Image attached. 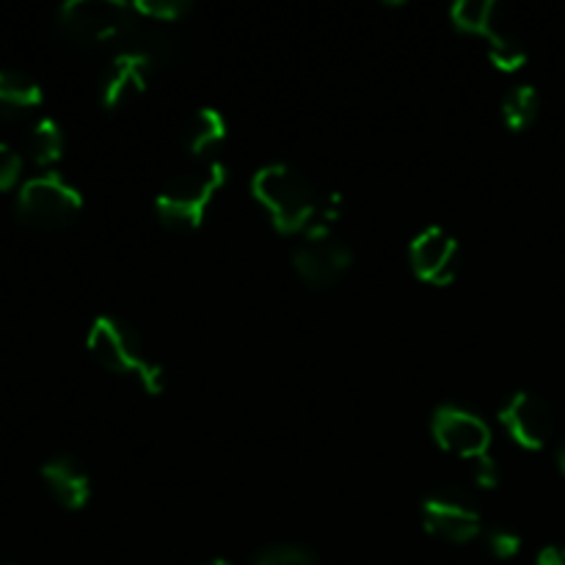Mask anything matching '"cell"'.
<instances>
[{"instance_id":"1","label":"cell","mask_w":565,"mask_h":565,"mask_svg":"<svg viewBox=\"0 0 565 565\" xmlns=\"http://www.w3.org/2000/svg\"><path fill=\"white\" fill-rule=\"evenodd\" d=\"M252 193L285 235H309L326 202L312 180L290 163L263 166L252 177Z\"/></svg>"},{"instance_id":"2","label":"cell","mask_w":565,"mask_h":565,"mask_svg":"<svg viewBox=\"0 0 565 565\" xmlns=\"http://www.w3.org/2000/svg\"><path fill=\"white\" fill-rule=\"evenodd\" d=\"M86 348L94 362L108 373L132 375L149 395H158L163 390V367L149 353L143 337L125 320L110 318V315L94 320L86 337Z\"/></svg>"},{"instance_id":"3","label":"cell","mask_w":565,"mask_h":565,"mask_svg":"<svg viewBox=\"0 0 565 565\" xmlns=\"http://www.w3.org/2000/svg\"><path fill=\"white\" fill-rule=\"evenodd\" d=\"M226 182V166L210 160L202 171L171 177L154 199V213L169 230L193 232L204 224L215 196Z\"/></svg>"},{"instance_id":"4","label":"cell","mask_w":565,"mask_h":565,"mask_svg":"<svg viewBox=\"0 0 565 565\" xmlns=\"http://www.w3.org/2000/svg\"><path fill=\"white\" fill-rule=\"evenodd\" d=\"M136 22L132 3L116 0H72L58 9V28L64 36L83 47L125 44L136 31Z\"/></svg>"},{"instance_id":"5","label":"cell","mask_w":565,"mask_h":565,"mask_svg":"<svg viewBox=\"0 0 565 565\" xmlns=\"http://www.w3.org/2000/svg\"><path fill=\"white\" fill-rule=\"evenodd\" d=\"M81 210L83 193L55 171L28 180L17 196V218L42 232L64 230L81 215Z\"/></svg>"},{"instance_id":"6","label":"cell","mask_w":565,"mask_h":565,"mask_svg":"<svg viewBox=\"0 0 565 565\" xmlns=\"http://www.w3.org/2000/svg\"><path fill=\"white\" fill-rule=\"evenodd\" d=\"M423 524L447 544H469L483 535V516L472 494L458 486H441L423 502Z\"/></svg>"},{"instance_id":"7","label":"cell","mask_w":565,"mask_h":565,"mask_svg":"<svg viewBox=\"0 0 565 565\" xmlns=\"http://www.w3.org/2000/svg\"><path fill=\"white\" fill-rule=\"evenodd\" d=\"M160 64L158 50L149 47H121L105 66L99 77V103L105 110H121L132 99L147 92L154 66Z\"/></svg>"},{"instance_id":"8","label":"cell","mask_w":565,"mask_h":565,"mask_svg":"<svg viewBox=\"0 0 565 565\" xmlns=\"http://www.w3.org/2000/svg\"><path fill=\"white\" fill-rule=\"evenodd\" d=\"M430 434L441 450L456 458H467V461L489 456L491 450L489 423L478 412L458 403H445L436 408L430 419Z\"/></svg>"},{"instance_id":"9","label":"cell","mask_w":565,"mask_h":565,"mask_svg":"<svg viewBox=\"0 0 565 565\" xmlns=\"http://www.w3.org/2000/svg\"><path fill=\"white\" fill-rule=\"evenodd\" d=\"M408 265L425 285L445 287L456 281L461 265V246L441 226H428L408 243Z\"/></svg>"},{"instance_id":"10","label":"cell","mask_w":565,"mask_h":565,"mask_svg":"<svg viewBox=\"0 0 565 565\" xmlns=\"http://www.w3.org/2000/svg\"><path fill=\"white\" fill-rule=\"evenodd\" d=\"M353 252L334 235H309L292 248V268L307 285L331 287L348 274Z\"/></svg>"},{"instance_id":"11","label":"cell","mask_w":565,"mask_h":565,"mask_svg":"<svg viewBox=\"0 0 565 565\" xmlns=\"http://www.w3.org/2000/svg\"><path fill=\"white\" fill-rule=\"evenodd\" d=\"M500 423L524 450H544L555 430V414L544 397L533 392H513L500 408Z\"/></svg>"},{"instance_id":"12","label":"cell","mask_w":565,"mask_h":565,"mask_svg":"<svg viewBox=\"0 0 565 565\" xmlns=\"http://www.w3.org/2000/svg\"><path fill=\"white\" fill-rule=\"evenodd\" d=\"M42 480L47 486L50 497L66 511H83L92 500V480L86 469L70 456H55L42 463Z\"/></svg>"},{"instance_id":"13","label":"cell","mask_w":565,"mask_h":565,"mask_svg":"<svg viewBox=\"0 0 565 565\" xmlns=\"http://www.w3.org/2000/svg\"><path fill=\"white\" fill-rule=\"evenodd\" d=\"M42 103V86L31 75L17 70H0V121L33 114Z\"/></svg>"},{"instance_id":"14","label":"cell","mask_w":565,"mask_h":565,"mask_svg":"<svg viewBox=\"0 0 565 565\" xmlns=\"http://www.w3.org/2000/svg\"><path fill=\"white\" fill-rule=\"evenodd\" d=\"M226 136H230V125H226L224 114L215 108H199L182 130V141L193 158H210V154L221 152Z\"/></svg>"},{"instance_id":"15","label":"cell","mask_w":565,"mask_h":565,"mask_svg":"<svg viewBox=\"0 0 565 565\" xmlns=\"http://www.w3.org/2000/svg\"><path fill=\"white\" fill-rule=\"evenodd\" d=\"M480 39L489 42V58L497 70L516 72L527 61V50H524L522 39L502 20V9H497V14L486 22V28L480 31Z\"/></svg>"},{"instance_id":"16","label":"cell","mask_w":565,"mask_h":565,"mask_svg":"<svg viewBox=\"0 0 565 565\" xmlns=\"http://www.w3.org/2000/svg\"><path fill=\"white\" fill-rule=\"evenodd\" d=\"M64 130H61V125L55 119H39L25 138V152L31 154V160L36 166L58 163L61 154H64Z\"/></svg>"},{"instance_id":"17","label":"cell","mask_w":565,"mask_h":565,"mask_svg":"<svg viewBox=\"0 0 565 565\" xmlns=\"http://www.w3.org/2000/svg\"><path fill=\"white\" fill-rule=\"evenodd\" d=\"M541 110V97L535 92V86L522 83V86H513L511 92L502 99V121L511 127L513 132H522L527 127H533V121L539 119Z\"/></svg>"},{"instance_id":"18","label":"cell","mask_w":565,"mask_h":565,"mask_svg":"<svg viewBox=\"0 0 565 565\" xmlns=\"http://www.w3.org/2000/svg\"><path fill=\"white\" fill-rule=\"evenodd\" d=\"M254 565H320L312 550L298 544H276L259 552L254 557Z\"/></svg>"},{"instance_id":"19","label":"cell","mask_w":565,"mask_h":565,"mask_svg":"<svg viewBox=\"0 0 565 565\" xmlns=\"http://www.w3.org/2000/svg\"><path fill=\"white\" fill-rule=\"evenodd\" d=\"M132 11L143 20L177 22L188 11V3L185 0H138L132 3Z\"/></svg>"},{"instance_id":"20","label":"cell","mask_w":565,"mask_h":565,"mask_svg":"<svg viewBox=\"0 0 565 565\" xmlns=\"http://www.w3.org/2000/svg\"><path fill=\"white\" fill-rule=\"evenodd\" d=\"M486 546L497 561H511L522 552V535L508 527H494L486 533Z\"/></svg>"},{"instance_id":"21","label":"cell","mask_w":565,"mask_h":565,"mask_svg":"<svg viewBox=\"0 0 565 565\" xmlns=\"http://www.w3.org/2000/svg\"><path fill=\"white\" fill-rule=\"evenodd\" d=\"M22 174V158L9 147V143L0 141V193L11 191V188L20 182Z\"/></svg>"},{"instance_id":"22","label":"cell","mask_w":565,"mask_h":565,"mask_svg":"<svg viewBox=\"0 0 565 565\" xmlns=\"http://www.w3.org/2000/svg\"><path fill=\"white\" fill-rule=\"evenodd\" d=\"M472 478H475V483H478L480 489H486V491H491V489H497V486H500V480H502L500 463H497V458H491V452H489V456L475 458V461H472Z\"/></svg>"},{"instance_id":"23","label":"cell","mask_w":565,"mask_h":565,"mask_svg":"<svg viewBox=\"0 0 565 565\" xmlns=\"http://www.w3.org/2000/svg\"><path fill=\"white\" fill-rule=\"evenodd\" d=\"M535 565H565V546H546V550H541Z\"/></svg>"},{"instance_id":"24","label":"cell","mask_w":565,"mask_h":565,"mask_svg":"<svg viewBox=\"0 0 565 565\" xmlns=\"http://www.w3.org/2000/svg\"><path fill=\"white\" fill-rule=\"evenodd\" d=\"M557 467H561V472L565 475V439L561 441V447H557Z\"/></svg>"},{"instance_id":"25","label":"cell","mask_w":565,"mask_h":565,"mask_svg":"<svg viewBox=\"0 0 565 565\" xmlns=\"http://www.w3.org/2000/svg\"><path fill=\"white\" fill-rule=\"evenodd\" d=\"M202 565H232L230 561H221V557H218V561H207V563H202Z\"/></svg>"}]
</instances>
